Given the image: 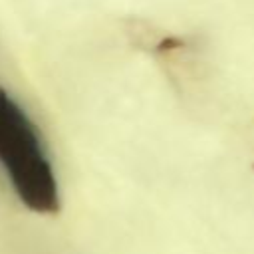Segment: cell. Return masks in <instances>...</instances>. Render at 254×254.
Returning <instances> with one entry per match:
<instances>
[{"label":"cell","instance_id":"cell-1","mask_svg":"<svg viewBox=\"0 0 254 254\" xmlns=\"http://www.w3.org/2000/svg\"><path fill=\"white\" fill-rule=\"evenodd\" d=\"M0 171L28 208L36 212L58 210L60 190L46 139L22 101L2 81Z\"/></svg>","mask_w":254,"mask_h":254}]
</instances>
